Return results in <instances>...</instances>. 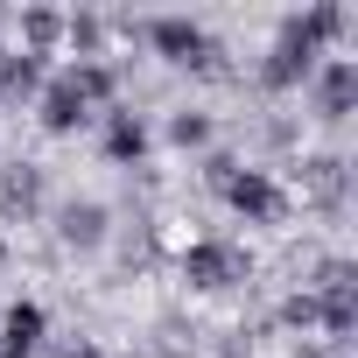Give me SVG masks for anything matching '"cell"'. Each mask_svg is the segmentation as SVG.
I'll return each instance as SVG.
<instances>
[{"label":"cell","instance_id":"obj_1","mask_svg":"<svg viewBox=\"0 0 358 358\" xmlns=\"http://www.w3.org/2000/svg\"><path fill=\"white\" fill-rule=\"evenodd\" d=\"M211 190H218V197L232 204V218H246V225H281V218H288V190H281L274 169L225 162V169L211 176Z\"/></svg>","mask_w":358,"mask_h":358},{"label":"cell","instance_id":"obj_2","mask_svg":"<svg viewBox=\"0 0 358 358\" xmlns=\"http://www.w3.org/2000/svg\"><path fill=\"white\" fill-rule=\"evenodd\" d=\"M148 50L162 57V64H183V71H218V43L204 36V22H190V15H155L148 29Z\"/></svg>","mask_w":358,"mask_h":358},{"label":"cell","instance_id":"obj_3","mask_svg":"<svg viewBox=\"0 0 358 358\" xmlns=\"http://www.w3.org/2000/svg\"><path fill=\"white\" fill-rule=\"evenodd\" d=\"M309 92H316V113H323V120H351V113H358V57L330 50V57L309 71Z\"/></svg>","mask_w":358,"mask_h":358},{"label":"cell","instance_id":"obj_4","mask_svg":"<svg viewBox=\"0 0 358 358\" xmlns=\"http://www.w3.org/2000/svg\"><path fill=\"white\" fill-rule=\"evenodd\" d=\"M183 281L190 288H232V281H246V253L225 246V239H190L183 246Z\"/></svg>","mask_w":358,"mask_h":358},{"label":"cell","instance_id":"obj_5","mask_svg":"<svg viewBox=\"0 0 358 358\" xmlns=\"http://www.w3.org/2000/svg\"><path fill=\"white\" fill-rule=\"evenodd\" d=\"M148 148H155V127H148L134 106H113V113H106V134H99V155H106L113 169H141Z\"/></svg>","mask_w":358,"mask_h":358},{"label":"cell","instance_id":"obj_6","mask_svg":"<svg viewBox=\"0 0 358 358\" xmlns=\"http://www.w3.org/2000/svg\"><path fill=\"white\" fill-rule=\"evenodd\" d=\"M43 337H50V309L29 302V295H15L8 316H0V358H36Z\"/></svg>","mask_w":358,"mask_h":358},{"label":"cell","instance_id":"obj_7","mask_svg":"<svg viewBox=\"0 0 358 358\" xmlns=\"http://www.w3.org/2000/svg\"><path fill=\"white\" fill-rule=\"evenodd\" d=\"M85 120H92V106L78 99V85H71L64 71L43 78V92H36V127H43V134H78Z\"/></svg>","mask_w":358,"mask_h":358},{"label":"cell","instance_id":"obj_8","mask_svg":"<svg viewBox=\"0 0 358 358\" xmlns=\"http://www.w3.org/2000/svg\"><path fill=\"white\" fill-rule=\"evenodd\" d=\"M64 78L78 85V99H85L92 113H113V106H120V71H113L106 57H85V64H71Z\"/></svg>","mask_w":358,"mask_h":358},{"label":"cell","instance_id":"obj_9","mask_svg":"<svg viewBox=\"0 0 358 358\" xmlns=\"http://www.w3.org/2000/svg\"><path fill=\"white\" fill-rule=\"evenodd\" d=\"M22 50L29 57H57V43H64V15L57 8H22Z\"/></svg>","mask_w":358,"mask_h":358},{"label":"cell","instance_id":"obj_10","mask_svg":"<svg viewBox=\"0 0 358 358\" xmlns=\"http://www.w3.org/2000/svg\"><path fill=\"white\" fill-rule=\"evenodd\" d=\"M57 232H64V246H85V253H92V246L106 239V204H92V197H85V204H64V225H57Z\"/></svg>","mask_w":358,"mask_h":358},{"label":"cell","instance_id":"obj_11","mask_svg":"<svg viewBox=\"0 0 358 358\" xmlns=\"http://www.w3.org/2000/svg\"><path fill=\"white\" fill-rule=\"evenodd\" d=\"M211 113H197V106H176L169 113V148H211Z\"/></svg>","mask_w":358,"mask_h":358},{"label":"cell","instance_id":"obj_12","mask_svg":"<svg viewBox=\"0 0 358 358\" xmlns=\"http://www.w3.org/2000/svg\"><path fill=\"white\" fill-rule=\"evenodd\" d=\"M0 204H22V211H36V204H43V176H36L29 162H15L8 176H0Z\"/></svg>","mask_w":358,"mask_h":358},{"label":"cell","instance_id":"obj_13","mask_svg":"<svg viewBox=\"0 0 358 358\" xmlns=\"http://www.w3.org/2000/svg\"><path fill=\"white\" fill-rule=\"evenodd\" d=\"M64 43H71V50H78V64H85V57H99V50H106V22H99V15H64Z\"/></svg>","mask_w":358,"mask_h":358},{"label":"cell","instance_id":"obj_14","mask_svg":"<svg viewBox=\"0 0 358 358\" xmlns=\"http://www.w3.org/2000/svg\"><path fill=\"white\" fill-rule=\"evenodd\" d=\"M281 323H288V330H309V323H316V288L288 295V302H281Z\"/></svg>","mask_w":358,"mask_h":358},{"label":"cell","instance_id":"obj_15","mask_svg":"<svg viewBox=\"0 0 358 358\" xmlns=\"http://www.w3.org/2000/svg\"><path fill=\"white\" fill-rule=\"evenodd\" d=\"M0 267H8V232H0Z\"/></svg>","mask_w":358,"mask_h":358},{"label":"cell","instance_id":"obj_16","mask_svg":"<svg viewBox=\"0 0 358 358\" xmlns=\"http://www.w3.org/2000/svg\"><path fill=\"white\" fill-rule=\"evenodd\" d=\"M225 358H253V351H239V344H232V351H225Z\"/></svg>","mask_w":358,"mask_h":358}]
</instances>
